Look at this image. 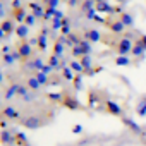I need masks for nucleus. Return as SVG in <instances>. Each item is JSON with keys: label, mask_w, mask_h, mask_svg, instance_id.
<instances>
[{"label": "nucleus", "mask_w": 146, "mask_h": 146, "mask_svg": "<svg viewBox=\"0 0 146 146\" xmlns=\"http://www.w3.org/2000/svg\"><path fill=\"white\" fill-rule=\"evenodd\" d=\"M117 50H119V53H127L129 50H132V46H131V41L129 40H120V43H119V46H117Z\"/></svg>", "instance_id": "f257e3e1"}, {"label": "nucleus", "mask_w": 146, "mask_h": 146, "mask_svg": "<svg viewBox=\"0 0 146 146\" xmlns=\"http://www.w3.org/2000/svg\"><path fill=\"white\" fill-rule=\"evenodd\" d=\"M107 112H108V113H113V115H119V113H120V108L117 107V103L108 102V103H107Z\"/></svg>", "instance_id": "f03ea898"}, {"label": "nucleus", "mask_w": 146, "mask_h": 146, "mask_svg": "<svg viewBox=\"0 0 146 146\" xmlns=\"http://www.w3.org/2000/svg\"><path fill=\"white\" fill-rule=\"evenodd\" d=\"M117 64H119V65H125V64H127V58H125V57H120V58H117Z\"/></svg>", "instance_id": "7ed1b4c3"}, {"label": "nucleus", "mask_w": 146, "mask_h": 146, "mask_svg": "<svg viewBox=\"0 0 146 146\" xmlns=\"http://www.w3.org/2000/svg\"><path fill=\"white\" fill-rule=\"evenodd\" d=\"M122 24H131V17L129 16H122Z\"/></svg>", "instance_id": "20e7f679"}, {"label": "nucleus", "mask_w": 146, "mask_h": 146, "mask_svg": "<svg viewBox=\"0 0 146 146\" xmlns=\"http://www.w3.org/2000/svg\"><path fill=\"white\" fill-rule=\"evenodd\" d=\"M4 29H5V31H11V29H12V26H11V23H9V24L5 23V24H4Z\"/></svg>", "instance_id": "39448f33"}]
</instances>
